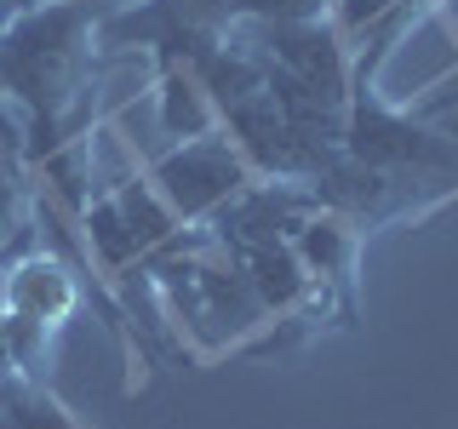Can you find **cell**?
<instances>
[{
	"label": "cell",
	"mask_w": 458,
	"mask_h": 429,
	"mask_svg": "<svg viewBox=\"0 0 458 429\" xmlns=\"http://www.w3.org/2000/svg\"><path fill=\"white\" fill-rule=\"evenodd\" d=\"M98 57L92 0H40L0 29V92L23 109V166H35L64 138L86 132V80Z\"/></svg>",
	"instance_id": "6da1fadb"
},
{
	"label": "cell",
	"mask_w": 458,
	"mask_h": 429,
	"mask_svg": "<svg viewBox=\"0 0 458 429\" xmlns=\"http://www.w3.org/2000/svg\"><path fill=\"white\" fill-rule=\"evenodd\" d=\"M338 155L390 172V178L424 189L429 200H447L458 189V143L441 132V126H429L424 114L384 104L378 69L361 63V57H355V69H350V104H344Z\"/></svg>",
	"instance_id": "7a4b0ae2"
},
{
	"label": "cell",
	"mask_w": 458,
	"mask_h": 429,
	"mask_svg": "<svg viewBox=\"0 0 458 429\" xmlns=\"http://www.w3.org/2000/svg\"><path fill=\"white\" fill-rule=\"evenodd\" d=\"M235 18L229 0H126L98 12V52H149L155 63H200L224 46Z\"/></svg>",
	"instance_id": "3957f363"
},
{
	"label": "cell",
	"mask_w": 458,
	"mask_h": 429,
	"mask_svg": "<svg viewBox=\"0 0 458 429\" xmlns=\"http://www.w3.org/2000/svg\"><path fill=\"white\" fill-rule=\"evenodd\" d=\"M149 183L161 189V200L172 206V218L183 229H207L224 206H235L241 195L258 183L252 161L241 155V143L224 132H207V138H190L178 149H166L161 161L149 166Z\"/></svg>",
	"instance_id": "277c9868"
},
{
	"label": "cell",
	"mask_w": 458,
	"mask_h": 429,
	"mask_svg": "<svg viewBox=\"0 0 458 429\" xmlns=\"http://www.w3.org/2000/svg\"><path fill=\"white\" fill-rule=\"evenodd\" d=\"M235 35L264 57L276 63L281 75H293L298 86H310L315 97L327 104H350V69H355V52H350V35L327 18H304V23H269V29H247L235 23Z\"/></svg>",
	"instance_id": "5b68a950"
},
{
	"label": "cell",
	"mask_w": 458,
	"mask_h": 429,
	"mask_svg": "<svg viewBox=\"0 0 458 429\" xmlns=\"http://www.w3.org/2000/svg\"><path fill=\"white\" fill-rule=\"evenodd\" d=\"M286 240H293V252H298V264H304L315 298L338 315V326L361 321V298H355L361 240H367L361 229H355L350 218H338V212H327V206H310V212H298V223L286 229Z\"/></svg>",
	"instance_id": "8992f818"
},
{
	"label": "cell",
	"mask_w": 458,
	"mask_h": 429,
	"mask_svg": "<svg viewBox=\"0 0 458 429\" xmlns=\"http://www.w3.org/2000/svg\"><path fill=\"white\" fill-rule=\"evenodd\" d=\"M155 121L178 143L218 132V109H212L207 86L190 63H155Z\"/></svg>",
	"instance_id": "52a82bcc"
},
{
	"label": "cell",
	"mask_w": 458,
	"mask_h": 429,
	"mask_svg": "<svg viewBox=\"0 0 458 429\" xmlns=\"http://www.w3.org/2000/svg\"><path fill=\"white\" fill-rule=\"evenodd\" d=\"M0 429H86V424L47 390V383L18 378L0 395Z\"/></svg>",
	"instance_id": "ba28073f"
},
{
	"label": "cell",
	"mask_w": 458,
	"mask_h": 429,
	"mask_svg": "<svg viewBox=\"0 0 458 429\" xmlns=\"http://www.w3.org/2000/svg\"><path fill=\"white\" fill-rule=\"evenodd\" d=\"M35 247V223H29V172L0 166V257H18Z\"/></svg>",
	"instance_id": "9c48e42d"
},
{
	"label": "cell",
	"mask_w": 458,
	"mask_h": 429,
	"mask_svg": "<svg viewBox=\"0 0 458 429\" xmlns=\"http://www.w3.org/2000/svg\"><path fill=\"white\" fill-rule=\"evenodd\" d=\"M333 0H229V18L247 29H269V23H304V18H327Z\"/></svg>",
	"instance_id": "30bf717a"
},
{
	"label": "cell",
	"mask_w": 458,
	"mask_h": 429,
	"mask_svg": "<svg viewBox=\"0 0 458 429\" xmlns=\"http://www.w3.org/2000/svg\"><path fill=\"white\" fill-rule=\"evenodd\" d=\"M407 0H333V23L344 29L350 40H361L372 23H384L390 12H401Z\"/></svg>",
	"instance_id": "8fae6325"
},
{
	"label": "cell",
	"mask_w": 458,
	"mask_h": 429,
	"mask_svg": "<svg viewBox=\"0 0 458 429\" xmlns=\"http://www.w3.org/2000/svg\"><path fill=\"white\" fill-rule=\"evenodd\" d=\"M0 149H6V166H23V132L12 126V104L0 97Z\"/></svg>",
	"instance_id": "7c38bea8"
},
{
	"label": "cell",
	"mask_w": 458,
	"mask_h": 429,
	"mask_svg": "<svg viewBox=\"0 0 458 429\" xmlns=\"http://www.w3.org/2000/svg\"><path fill=\"white\" fill-rule=\"evenodd\" d=\"M29 6H40V0H0V29H6V23H18Z\"/></svg>",
	"instance_id": "4fadbf2b"
},
{
	"label": "cell",
	"mask_w": 458,
	"mask_h": 429,
	"mask_svg": "<svg viewBox=\"0 0 458 429\" xmlns=\"http://www.w3.org/2000/svg\"><path fill=\"white\" fill-rule=\"evenodd\" d=\"M441 132H447V138L458 143V114H441Z\"/></svg>",
	"instance_id": "5bb4252c"
}]
</instances>
